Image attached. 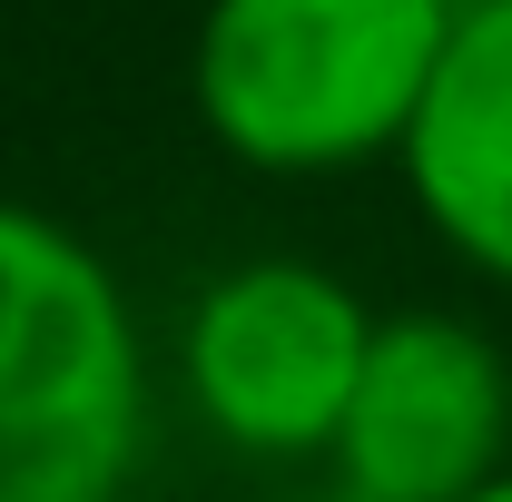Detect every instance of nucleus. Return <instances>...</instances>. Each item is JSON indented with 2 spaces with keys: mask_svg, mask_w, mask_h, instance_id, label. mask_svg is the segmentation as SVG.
Listing matches in <instances>:
<instances>
[{
  "mask_svg": "<svg viewBox=\"0 0 512 502\" xmlns=\"http://www.w3.org/2000/svg\"><path fill=\"white\" fill-rule=\"evenodd\" d=\"M463 502H512V463H503V473H493V483H473V493H463Z\"/></svg>",
  "mask_w": 512,
  "mask_h": 502,
  "instance_id": "6",
  "label": "nucleus"
},
{
  "mask_svg": "<svg viewBox=\"0 0 512 502\" xmlns=\"http://www.w3.org/2000/svg\"><path fill=\"white\" fill-rule=\"evenodd\" d=\"M325 463L375 502H463L512 463V355L444 306L375 315Z\"/></svg>",
  "mask_w": 512,
  "mask_h": 502,
  "instance_id": "4",
  "label": "nucleus"
},
{
  "mask_svg": "<svg viewBox=\"0 0 512 502\" xmlns=\"http://www.w3.org/2000/svg\"><path fill=\"white\" fill-rule=\"evenodd\" d=\"M375 306L316 256H247L178 315V394L217 443L256 463L335 453L345 394L365 375Z\"/></svg>",
  "mask_w": 512,
  "mask_h": 502,
  "instance_id": "3",
  "label": "nucleus"
},
{
  "mask_svg": "<svg viewBox=\"0 0 512 502\" xmlns=\"http://www.w3.org/2000/svg\"><path fill=\"white\" fill-rule=\"evenodd\" d=\"M394 168L424 207V227L473 276L512 286V10L453 20V50L414 109V138Z\"/></svg>",
  "mask_w": 512,
  "mask_h": 502,
  "instance_id": "5",
  "label": "nucleus"
},
{
  "mask_svg": "<svg viewBox=\"0 0 512 502\" xmlns=\"http://www.w3.org/2000/svg\"><path fill=\"white\" fill-rule=\"evenodd\" d=\"M453 20V0H207L188 50L197 128L256 178L404 158Z\"/></svg>",
  "mask_w": 512,
  "mask_h": 502,
  "instance_id": "1",
  "label": "nucleus"
},
{
  "mask_svg": "<svg viewBox=\"0 0 512 502\" xmlns=\"http://www.w3.org/2000/svg\"><path fill=\"white\" fill-rule=\"evenodd\" d=\"M148 443V335L69 217L0 197V502H119Z\"/></svg>",
  "mask_w": 512,
  "mask_h": 502,
  "instance_id": "2",
  "label": "nucleus"
},
{
  "mask_svg": "<svg viewBox=\"0 0 512 502\" xmlns=\"http://www.w3.org/2000/svg\"><path fill=\"white\" fill-rule=\"evenodd\" d=\"M296 502H375V493H355V483H316V493H296Z\"/></svg>",
  "mask_w": 512,
  "mask_h": 502,
  "instance_id": "7",
  "label": "nucleus"
},
{
  "mask_svg": "<svg viewBox=\"0 0 512 502\" xmlns=\"http://www.w3.org/2000/svg\"><path fill=\"white\" fill-rule=\"evenodd\" d=\"M453 10H512V0H453Z\"/></svg>",
  "mask_w": 512,
  "mask_h": 502,
  "instance_id": "8",
  "label": "nucleus"
}]
</instances>
